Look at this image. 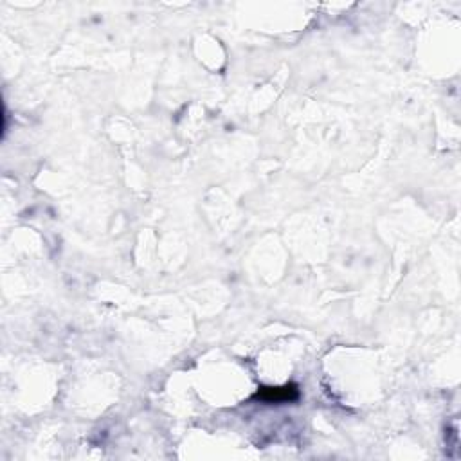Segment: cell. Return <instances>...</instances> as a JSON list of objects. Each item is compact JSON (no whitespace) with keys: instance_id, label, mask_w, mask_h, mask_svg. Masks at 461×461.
<instances>
[{"instance_id":"6da1fadb","label":"cell","mask_w":461,"mask_h":461,"mask_svg":"<svg viewBox=\"0 0 461 461\" xmlns=\"http://www.w3.org/2000/svg\"><path fill=\"white\" fill-rule=\"evenodd\" d=\"M299 396L298 386L286 384L283 388H261L256 393V398L267 402V404H283V402H292Z\"/></svg>"}]
</instances>
